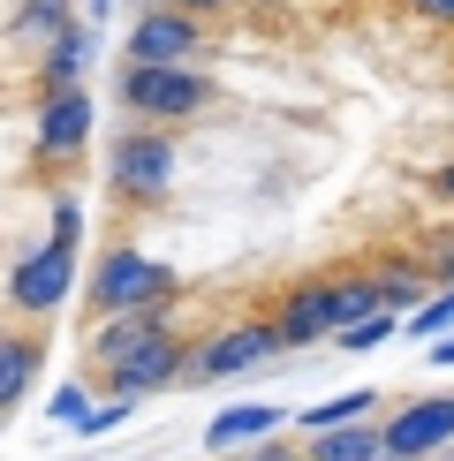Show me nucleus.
Segmentation results:
<instances>
[{"instance_id":"1","label":"nucleus","mask_w":454,"mask_h":461,"mask_svg":"<svg viewBox=\"0 0 454 461\" xmlns=\"http://www.w3.org/2000/svg\"><path fill=\"white\" fill-rule=\"evenodd\" d=\"M371 311H386L371 273H311V280L280 287V303L265 318L280 325L288 348H318V340H333L340 325H356V318H371Z\"/></svg>"},{"instance_id":"2","label":"nucleus","mask_w":454,"mask_h":461,"mask_svg":"<svg viewBox=\"0 0 454 461\" xmlns=\"http://www.w3.org/2000/svg\"><path fill=\"white\" fill-rule=\"evenodd\" d=\"M114 99H122L129 122L182 129V122H204V113H213L220 84H213L197 61H189V68H144V61H122V68H114Z\"/></svg>"},{"instance_id":"3","label":"nucleus","mask_w":454,"mask_h":461,"mask_svg":"<svg viewBox=\"0 0 454 461\" xmlns=\"http://www.w3.org/2000/svg\"><path fill=\"white\" fill-rule=\"evenodd\" d=\"M175 175H182L175 129H151V122L114 129V144H106V189L122 204H137V212L167 204V197H175Z\"/></svg>"},{"instance_id":"4","label":"nucleus","mask_w":454,"mask_h":461,"mask_svg":"<svg viewBox=\"0 0 454 461\" xmlns=\"http://www.w3.org/2000/svg\"><path fill=\"white\" fill-rule=\"evenodd\" d=\"M182 280L175 265L144 258L137 242H114L99 265H91V318H129V311H159V303H175Z\"/></svg>"},{"instance_id":"5","label":"nucleus","mask_w":454,"mask_h":461,"mask_svg":"<svg viewBox=\"0 0 454 461\" xmlns=\"http://www.w3.org/2000/svg\"><path fill=\"white\" fill-rule=\"evenodd\" d=\"M273 356H288L280 325H273V318H235V325H220V333H204L197 348H189V386H220V378H250V371H265Z\"/></svg>"},{"instance_id":"6","label":"nucleus","mask_w":454,"mask_h":461,"mask_svg":"<svg viewBox=\"0 0 454 461\" xmlns=\"http://www.w3.org/2000/svg\"><path fill=\"white\" fill-rule=\"evenodd\" d=\"M76 295V249H61V242H38V249H23V265L8 273V311L15 318H53L61 303Z\"/></svg>"},{"instance_id":"7","label":"nucleus","mask_w":454,"mask_h":461,"mask_svg":"<svg viewBox=\"0 0 454 461\" xmlns=\"http://www.w3.org/2000/svg\"><path fill=\"white\" fill-rule=\"evenodd\" d=\"M204 53V23L182 15L175 0H151V8L129 23V53L122 61H144V68H189Z\"/></svg>"},{"instance_id":"8","label":"nucleus","mask_w":454,"mask_h":461,"mask_svg":"<svg viewBox=\"0 0 454 461\" xmlns=\"http://www.w3.org/2000/svg\"><path fill=\"white\" fill-rule=\"evenodd\" d=\"M91 122H99V113H91V91L76 84V91H38V159L46 167H76L84 159V144H91Z\"/></svg>"},{"instance_id":"9","label":"nucleus","mask_w":454,"mask_h":461,"mask_svg":"<svg viewBox=\"0 0 454 461\" xmlns=\"http://www.w3.org/2000/svg\"><path fill=\"white\" fill-rule=\"evenodd\" d=\"M189 348H197L189 333H159L144 356H129V363H114V371H106V393L151 401V393H167V386H189Z\"/></svg>"},{"instance_id":"10","label":"nucleus","mask_w":454,"mask_h":461,"mask_svg":"<svg viewBox=\"0 0 454 461\" xmlns=\"http://www.w3.org/2000/svg\"><path fill=\"white\" fill-rule=\"evenodd\" d=\"M378 431H386V454H447L454 447V393H424V401H402V416H378Z\"/></svg>"},{"instance_id":"11","label":"nucleus","mask_w":454,"mask_h":461,"mask_svg":"<svg viewBox=\"0 0 454 461\" xmlns=\"http://www.w3.org/2000/svg\"><path fill=\"white\" fill-rule=\"evenodd\" d=\"M159 333H175V303H159V311H129V318H91V363L99 371H114V363H129V356H144Z\"/></svg>"},{"instance_id":"12","label":"nucleus","mask_w":454,"mask_h":461,"mask_svg":"<svg viewBox=\"0 0 454 461\" xmlns=\"http://www.w3.org/2000/svg\"><path fill=\"white\" fill-rule=\"evenodd\" d=\"M38 371H46V333H0V416L38 386Z\"/></svg>"},{"instance_id":"13","label":"nucleus","mask_w":454,"mask_h":461,"mask_svg":"<svg viewBox=\"0 0 454 461\" xmlns=\"http://www.w3.org/2000/svg\"><path fill=\"white\" fill-rule=\"evenodd\" d=\"M280 416H288V409H273V401H235L227 416H213V424H204V447H213V454H227V447H258V438L280 431Z\"/></svg>"},{"instance_id":"14","label":"nucleus","mask_w":454,"mask_h":461,"mask_svg":"<svg viewBox=\"0 0 454 461\" xmlns=\"http://www.w3.org/2000/svg\"><path fill=\"white\" fill-rule=\"evenodd\" d=\"M84 68H91V23L76 15V23L38 53V91H76V84H84Z\"/></svg>"},{"instance_id":"15","label":"nucleus","mask_w":454,"mask_h":461,"mask_svg":"<svg viewBox=\"0 0 454 461\" xmlns=\"http://www.w3.org/2000/svg\"><path fill=\"white\" fill-rule=\"evenodd\" d=\"M386 454V431H378V416H364V424H340V431H318L303 438V461H378Z\"/></svg>"},{"instance_id":"16","label":"nucleus","mask_w":454,"mask_h":461,"mask_svg":"<svg viewBox=\"0 0 454 461\" xmlns=\"http://www.w3.org/2000/svg\"><path fill=\"white\" fill-rule=\"evenodd\" d=\"M364 416H378V393H371V386H356V393H333V401H318V409H303V416H295V431H303V438H318V431H340V424H364Z\"/></svg>"},{"instance_id":"17","label":"nucleus","mask_w":454,"mask_h":461,"mask_svg":"<svg viewBox=\"0 0 454 461\" xmlns=\"http://www.w3.org/2000/svg\"><path fill=\"white\" fill-rule=\"evenodd\" d=\"M371 280H378V303H386L394 318H409L416 303L431 295V280H424V265H416V258H394V265H378Z\"/></svg>"},{"instance_id":"18","label":"nucleus","mask_w":454,"mask_h":461,"mask_svg":"<svg viewBox=\"0 0 454 461\" xmlns=\"http://www.w3.org/2000/svg\"><path fill=\"white\" fill-rule=\"evenodd\" d=\"M76 23V8H68V0H23V15H15V38H23V46H38V53H46L53 46V38H61Z\"/></svg>"},{"instance_id":"19","label":"nucleus","mask_w":454,"mask_h":461,"mask_svg":"<svg viewBox=\"0 0 454 461\" xmlns=\"http://www.w3.org/2000/svg\"><path fill=\"white\" fill-rule=\"evenodd\" d=\"M402 333H409V340H424V348H431L440 333H454V287H431V295L402 318Z\"/></svg>"},{"instance_id":"20","label":"nucleus","mask_w":454,"mask_h":461,"mask_svg":"<svg viewBox=\"0 0 454 461\" xmlns=\"http://www.w3.org/2000/svg\"><path fill=\"white\" fill-rule=\"evenodd\" d=\"M394 333H402V318H394V311H371V318H356V325H340V348H349V356H364V348H378V340H394Z\"/></svg>"},{"instance_id":"21","label":"nucleus","mask_w":454,"mask_h":461,"mask_svg":"<svg viewBox=\"0 0 454 461\" xmlns=\"http://www.w3.org/2000/svg\"><path fill=\"white\" fill-rule=\"evenodd\" d=\"M129 416H137V401L106 393V401H91V416H84V424H76V438H106V431H122Z\"/></svg>"},{"instance_id":"22","label":"nucleus","mask_w":454,"mask_h":461,"mask_svg":"<svg viewBox=\"0 0 454 461\" xmlns=\"http://www.w3.org/2000/svg\"><path fill=\"white\" fill-rule=\"evenodd\" d=\"M46 416H53V424H84V416H91V386H84V378H68V386H53L46 393Z\"/></svg>"},{"instance_id":"23","label":"nucleus","mask_w":454,"mask_h":461,"mask_svg":"<svg viewBox=\"0 0 454 461\" xmlns=\"http://www.w3.org/2000/svg\"><path fill=\"white\" fill-rule=\"evenodd\" d=\"M46 242L84 249V204H76V197H53V235H46Z\"/></svg>"},{"instance_id":"24","label":"nucleus","mask_w":454,"mask_h":461,"mask_svg":"<svg viewBox=\"0 0 454 461\" xmlns=\"http://www.w3.org/2000/svg\"><path fill=\"white\" fill-rule=\"evenodd\" d=\"M416 265H424L431 287H454V235H440V242H431V258H416Z\"/></svg>"},{"instance_id":"25","label":"nucleus","mask_w":454,"mask_h":461,"mask_svg":"<svg viewBox=\"0 0 454 461\" xmlns=\"http://www.w3.org/2000/svg\"><path fill=\"white\" fill-rule=\"evenodd\" d=\"M402 8L416 15V23H440V31H454V0H402Z\"/></svg>"},{"instance_id":"26","label":"nucleus","mask_w":454,"mask_h":461,"mask_svg":"<svg viewBox=\"0 0 454 461\" xmlns=\"http://www.w3.org/2000/svg\"><path fill=\"white\" fill-rule=\"evenodd\" d=\"M175 8H182V15H197V23H213V15H235L242 0H175Z\"/></svg>"},{"instance_id":"27","label":"nucleus","mask_w":454,"mask_h":461,"mask_svg":"<svg viewBox=\"0 0 454 461\" xmlns=\"http://www.w3.org/2000/svg\"><path fill=\"white\" fill-rule=\"evenodd\" d=\"M250 461H303V447H288V438H258Z\"/></svg>"},{"instance_id":"28","label":"nucleus","mask_w":454,"mask_h":461,"mask_svg":"<svg viewBox=\"0 0 454 461\" xmlns=\"http://www.w3.org/2000/svg\"><path fill=\"white\" fill-rule=\"evenodd\" d=\"M431 197L454 204V159H447V167H431Z\"/></svg>"},{"instance_id":"29","label":"nucleus","mask_w":454,"mask_h":461,"mask_svg":"<svg viewBox=\"0 0 454 461\" xmlns=\"http://www.w3.org/2000/svg\"><path fill=\"white\" fill-rule=\"evenodd\" d=\"M424 363H440V371H454V333H440V340H431V356Z\"/></svg>"},{"instance_id":"30","label":"nucleus","mask_w":454,"mask_h":461,"mask_svg":"<svg viewBox=\"0 0 454 461\" xmlns=\"http://www.w3.org/2000/svg\"><path fill=\"white\" fill-rule=\"evenodd\" d=\"M114 8H122V0H84V23H106Z\"/></svg>"},{"instance_id":"31","label":"nucleus","mask_w":454,"mask_h":461,"mask_svg":"<svg viewBox=\"0 0 454 461\" xmlns=\"http://www.w3.org/2000/svg\"><path fill=\"white\" fill-rule=\"evenodd\" d=\"M378 461H416V454H378Z\"/></svg>"},{"instance_id":"32","label":"nucleus","mask_w":454,"mask_h":461,"mask_svg":"<svg viewBox=\"0 0 454 461\" xmlns=\"http://www.w3.org/2000/svg\"><path fill=\"white\" fill-rule=\"evenodd\" d=\"M431 461H454V447H447V454H431Z\"/></svg>"}]
</instances>
